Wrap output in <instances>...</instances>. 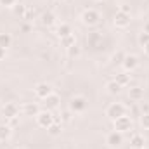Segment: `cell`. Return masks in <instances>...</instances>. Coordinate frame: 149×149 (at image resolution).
<instances>
[{
    "instance_id": "cell-1",
    "label": "cell",
    "mask_w": 149,
    "mask_h": 149,
    "mask_svg": "<svg viewBox=\"0 0 149 149\" xmlns=\"http://www.w3.org/2000/svg\"><path fill=\"white\" fill-rule=\"evenodd\" d=\"M87 108H88V99L85 95H81V94L73 95L70 99V102H68V109L73 114H81V113L87 111Z\"/></svg>"
},
{
    "instance_id": "cell-2",
    "label": "cell",
    "mask_w": 149,
    "mask_h": 149,
    "mask_svg": "<svg viewBox=\"0 0 149 149\" xmlns=\"http://www.w3.org/2000/svg\"><path fill=\"white\" fill-rule=\"evenodd\" d=\"M80 21H81L83 26L94 28V26H97L101 23V12L95 10V9H85L81 12V16H80Z\"/></svg>"
},
{
    "instance_id": "cell-3",
    "label": "cell",
    "mask_w": 149,
    "mask_h": 149,
    "mask_svg": "<svg viewBox=\"0 0 149 149\" xmlns=\"http://www.w3.org/2000/svg\"><path fill=\"white\" fill-rule=\"evenodd\" d=\"M132 128H134V121H132L130 114H123V116H120V118H116L113 121V130H116V132H120L123 135L127 132H130Z\"/></svg>"
},
{
    "instance_id": "cell-4",
    "label": "cell",
    "mask_w": 149,
    "mask_h": 149,
    "mask_svg": "<svg viewBox=\"0 0 149 149\" xmlns=\"http://www.w3.org/2000/svg\"><path fill=\"white\" fill-rule=\"evenodd\" d=\"M35 121H37V125L40 128H49L54 121H56V116L52 114V111H47V109H40L38 114L35 116Z\"/></svg>"
},
{
    "instance_id": "cell-5",
    "label": "cell",
    "mask_w": 149,
    "mask_h": 149,
    "mask_svg": "<svg viewBox=\"0 0 149 149\" xmlns=\"http://www.w3.org/2000/svg\"><path fill=\"white\" fill-rule=\"evenodd\" d=\"M127 106L123 104V102H111L108 108H106V116L114 121L116 118H120V116H123V114H127Z\"/></svg>"
},
{
    "instance_id": "cell-6",
    "label": "cell",
    "mask_w": 149,
    "mask_h": 149,
    "mask_svg": "<svg viewBox=\"0 0 149 149\" xmlns=\"http://www.w3.org/2000/svg\"><path fill=\"white\" fill-rule=\"evenodd\" d=\"M123 142H125V137H123V134H120V132H116V130H111L108 135H106V146L109 149H118L123 146Z\"/></svg>"
},
{
    "instance_id": "cell-7",
    "label": "cell",
    "mask_w": 149,
    "mask_h": 149,
    "mask_svg": "<svg viewBox=\"0 0 149 149\" xmlns=\"http://www.w3.org/2000/svg\"><path fill=\"white\" fill-rule=\"evenodd\" d=\"M139 64H141V61H139V56H135V54H125V59L121 63L123 71H127V73H134L139 68Z\"/></svg>"
},
{
    "instance_id": "cell-8",
    "label": "cell",
    "mask_w": 149,
    "mask_h": 149,
    "mask_svg": "<svg viewBox=\"0 0 149 149\" xmlns=\"http://www.w3.org/2000/svg\"><path fill=\"white\" fill-rule=\"evenodd\" d=\"M130 21H132L130 14L121 12V10H116V14L113 16V24L116 28H120V30H125L127 26H130Z\"/></svg>"
},
{
    "instance_id": "cell-9",
    "label": "cell",
    "mask_w": 149,
    "mask_h": 149,
    "mask_svg": "<svg viewBox=\"0 0 149 149\" xmlns=\"http://www.w3.org/2000/svg\"><path fill=\"white\" fill-rule=\"evenodd\" d=\"M43 109H47V111H56V109H59V106H61V97L56 94V92H52L50 95H47L45 99H43Z\"/></svg>"
},
{
    "instance_id": "cell-10",
    "label": "cell",
    "mask_w": 149,
    "mask_h": 149,
    "mask_svg": "<svg viewBox=\"0 0 149 149\" xmlns=\"http://www.w3.org/2000/svg\"><path fill=\"white\" fill-rule=\"evenodd\" d=\"M33 92H35V95H37L40 101H43L47 95H50V94L54 92V88H52V85H50V83H47V81H40V83L35 85Z\"/></svg>"
},
{
    "instance_id": "cell-11",
    "label": "cell",
    "mask_w": 149,
    "mask_h": 149,
    "mask_svg": "<svg viewBox=\"0 0 149 149\" xmlns=\"http://www.w3.org/2000/svg\"><path fill=\"white\" fill-rule=\"evenodd\" d=\"M2 116L3 118H7V120H10V118H14V116H19V113H21V108L16 104V102H5L3 106H2Z\"/></svg>"
},
{
    "instance_id": "cell-12",
    "label": "cell",
    "mask_w": 149,
    "mask_h": 149,
    "mask_svg": "<svg viewBox=\"0 0 149 149\" xmlns=\"http://www.w3.org/2000/svg\"><path fill=\"white\" fill-rule=\"evenodd\" d=\"M128 99L134 101V102H141V101H144V88L139 87V85L130 87V88H128Z\"/></svg>"
},
{
    "instance_id": "cell-13",
    "label": "cell",
    "mask_w": 149,
    "mask_h": 149,
    "mask_svg": "<svg viewBox=\"0 0 149 149\" xmlns=\"http://www.w3.org/2000/svg\"><path fill=\"white\" fill-rule=\"evenodd\" d=\"M56 14L52 12V10H45L42 16H40V23L45 26V28H52L54 24H56Z\"/></svg>"
},
{
    "instance_id": "cell-14",
    "label": "cell",
    "mask_w": 149,
    "mask_h": 149,
    "mask_svg": "<svg viewBox=\"0 0 149 149\" xmlns=\"http://www.w3.org/2000/svg\"><path fill=\"white\" fill-rule=\"evenodd\" d=\"M38 111H40V108H38L37 102H24L21 106V113L24 116H37Z\"/></svg>"
},
{
    "instance_id": "cell-15",
    "label": "cell",
    "mask_w": 149,
    "mask_h": 149,
    "mask_svg": "<svg viewBox=\"0 0 149 149\" xmlns=\"http://www.w3.org/2000/svg\"><path fill=\"white\" fill-rule=\"evenodd\" d=\"M56 35L61 40V38H64V37L73 35V30H71V26H70L68 23H61V24H57V28H56Z\"/></svg>"
},
{
    "instance_id": "cell-16",
    "label": "cell",
    "mask_w": 149,
    "mask_h": 149,
    "mask_svg": "<svg viewBox=\"0 0 149 149\" xmlns=\"http://www.w3.org/2000/svg\"><path fill=\"white\" fill-rule=\"evenodd\" d=\"M130 73H127V71H121V73H116V76L113 78L118 85H121V87H128L130 85Z\"/></svg>"
},
{
    "instance_id": "cell-17",
    "label": "cell",
    "mask_w": 149,
    "mask_h": 149,
    "mask_svg": "<svg viewBox=\"0 0 149 149\" xmlns=\"http://www.w3.org/2000/svg\"><path fill=\"white\" fill-rule=\"evenodd\" d=\"M104 88H106V92L109 94V95H118L120 92H121V85H118L114 80H109V81H106V85H104Z\"/></svg>"
},
{
    "instance_id": "cell-18",
    "label": "cell",
    "mask_w": 149,
    "mask_h": 149,
    "mask_svg": "<svg viewBox=\"0 0 149 149\" xmlns=\"http://www.w3.org/2000/svg\"><path fill=\"white\" fill-rule=\"evenodd\" d=\"M130 148H146V139L141 134H134L130 137Z\"/></svg>"
},
{
    "instance_id": "cell-19",
    "label": "cell",
    "mask_w": 149,
    "mask_h": 149,
    "mask_svg": "<svg viewBox=\"0 0 149 149\" xmlns=\"http://www.w3.org/2000/svg\"><path fill=\"white\" fill-rule=\"evenodd\" d=\"M12 130L9 127V123H0V141H9L10 135H12Z\"/></svg>"
},
{
    "instance_id": "cell-20",
    "label": "cell",
    "mask_w": 149,
    "mask_h": 149,
    "mask_svg": "<svg viewBox=\"0 0 149 149\" xmlns=\"http://www.w3.org/2000/svg\"><path fill=\"white\" fill-rule=\"evenodd\" d=\"M47 132H49L52 137H56V135H61V132H63V123L56 120V121H54V123H52V125L47 128Z\"/></svg>"
},
{
    "instance_id": "cell-21",
    "label": "cell",
    "mask_w": 149,
    "mask_h": 149,
    "mask_svg": "<svg viewBox=\"0 0 149 149\" xmlns=\"http://www.w3.org/2000/svg\"><path fill=\"white\" fill-rule=\"evenodd\" d=\"M87 42H88L90 45L97 47V45L102 42V35H101L99 31H92V33H88V37H87Z\"/></svg>"
},
{
    "instance_id": "cell-22",
    "label": "cell",
    "mask_w": 149,
    "mask_h": 149,
    "mask_svg": "<svg viewBox=\"0 0 149 149\" xmlns=\"http://www.w3.org/2000/svg\"><path fill=\"white\" fill-rule=\"evenodd\" d=\"M10 45H12V37H10V33H0V47L9 49Z\"/></svg>"
},
{
    "instance_id": "cell-23",
    "label": "cell",
    "mask_w": 149,
    "mask_h": 149,
    "mask_svg": "<svg viewBox=\"0 0 149 149\" xmlns=\"http://www.w3.org/2000/svg\"><path fill=\"white\" fill-rule=\"evenodd\" d=\"M61 45H63L64 49H70V47L76 45V37H74V33H73V35H70V37L61 38Z\"/></svg>"
},
{
    "instance_id": "cell-24",
    "label": "cell",
    "mask_w": 149,
    "mask_h": 149,
    "mask_svg": "<svg viewBox=\"0 0 149 149\" xmlns=\"http://www.w3.org/2000/svg\"><path fill=\"white\" fill-rule=\"evenodd\" d=\"M66 52H68V57H71V59H76V57L81 56V49L78 47V43L73 45V47H70V49H66Z\"/></svg>"
},
{
    "instance_id": "cell-25",
    "label": "cell",
    "mask_w": 149,
    "mask_h": 149,
    "mask_svg": "<svg viewBox=\"0 0 149 149\" xmlns=\"http://www.w3.org/2000/svg\"><path fill=\"white\" fill-rule=\"evenodd\" d=\"M123 59H125V52H121V50H116V52L111 56V61L114 63V64H121Z\"/></svg>"
},
{
    "instance_id": "cell-26",
    "label": "cell",
    "mask_w": 149,
    "mask_h": 149,
    "mask_svg": "<svg viewBox=\"0 0 149 149\" xmlns=\"http://www.w3.org/2000/svg\"><path fill=\"white\" fill-rule=\"evenodd\" d=\"M137 42H139V45H141V47H144L146 43H149V33L142 30V31L139 33V37H137Z\"/></svg>"
},
{
    "instance_id": "cell-27",
    "label": "cell",
    "mask_w": 149,
    "mask_h": 149,
    "mask_svg": "<svg viewBox=\"0 0 149 149\" xmlns=\"http://www.w3.org/2000/svg\"><path fill=\"white\" fill-rule=\"evenodd\" d=\"M139 106H137V109H139V116L141 114H148L149 113V102L148 101H141V102H137Z\"/></svg>"
},
{
    "instance_id": "cell-28",
    "label": "cell",
    "mask_w": 149,
    "mask_h": 149,
    "mask_svg": "<svg viewBox=\"0 0 149 149\" xmlns=\"http://www.w3.org/2000/svg\"><path fill=\"white\" fill-rule=\"evenodd\" d=\"M33 17H35V9L26 7V12L23 14V19H24L26 23H30V21H33Z\"/></svg>"
},
{
    "instance_id": "cell-29",
    "label": "cell",
    "mask_w": 149,
    "mask_h": 149,
    "mask_svg": "<svg viewBox=\"0 0 149 149\" xmlns=\"http://www.w3.org/2000/svg\"><path fill=\"white\" fill-rule=\"evenodd\" d=\"M139 123H141V127H142L144 130H149V113L139 116Z\"/></svg>"
},
{
    "instance_id": "cell-30",
    "label": "cell",
    "mask_w": 149,
    "mask_h": 149,
    "mask_svg": "<svg viewBox=\"0 0 149 149\" xmlns=\"http://www.w3.org/2000/svg\"><path fill=\"white\" fill-rule=\"evenodd\" d=\"M71 114H73V113L70 111V109H66V111H63L61 114H59L61 118H59L57 121H61V123H68V121H71Z\"/></svg>"
},
{
    "instance_id": "cell-31",
    "label": "cell",
    "mask_w": 149,
    "mask_h": 149,
    "mask_svg": "<svg viewBox=\"0 0 149 149\" xmlns=\"http://www.w3.org/2000/svg\"><path fill=\"white\" fill-rule=\"evenodd\" d=\"M19 0H0V5L2 7H7V9H14L17 5Z\"/></svg>"
},
{
    "instance_id": "cell-32",
    "label": "cell",
    "mask_w": 149,
    "mask_h": 149,
    "mask_svg": "<svg viewBox=\"0 0 149 149\" xmlns=\"http://www.w3.org/2000/svg\"><path fill=\"white\" fill-rule=\"evenodd\" d=\"M7 123H9V127H10V128H16V127L19 125V116H14V118L7 120Z\"/></svg>"
},
{
    "instance_id": "cell-33",
    "label": "cell",
    "mask_w": 149,
    "mask_h": 149,
    "mask_svg": "<svg viewBox=\"0 0 149 149\" xmlns=\"http://www.w3.org/2000/svg\"><path fill=\"white\" fill-rule=\"evenodd\" d=\"M14 12H16V14H21V17H23V14L26 12V7H24V5H16V7H14Z\"/></svg>"
},
{
    "instance_id": "cell-34",
    "label": "cell",
    "mask_w": 149,
    "mask_h": 149,
    "mask_svg": "<svg viewBox=\"0 0 149 149\" xmlns=\"http://www.w3.org/2000/svg\"><path fill=\"white\" fill-rule=\"evenodd\" d=\"M118 10H121V12H127V14H130V7H128V5H127V3H121V5H120V9H118Z\"/></svg>"
},
{
    "instance_id": "cell-35",
    "label": "cell",
    "mask_w": 149,
    "mask_h": 149,
    "mask_svg": "<svg viewBox=\"0 0 149 149\" xmlns=\"http://www.w3.org/2000/svg\"><path fill=\"white\" fill-rule=\"evenodd\" d=\"M5 56H7V49L0 47V61H3V59H5Z\"/></svg>"
},
{
    "instance_id": "cell-36",
    "label": "cell",
    "mask_w": 149,
    "mask_h": 149,
    "mask_svg": "<svg viewBox=\"0 0 149 149\" xmlns=\"http://www.w3.org/2000/svg\"><path fill=\"white\" fill-rule=\"evenodd\" d=\"M142 49H144V54H146V56L149 57V43H146V45H144Z\"/></svg>"
},
{
    "instance_id": "cell-37",
    "label": "cell",
    "mask_w": 149,
    "mask_h": 149,
    "mask_svg": "<svg viewBox=\"0 0 149 149\" xmlns=\"http://www.w3.org/2000/svg\"><path fill=\"white\" fill-rule=\"evenodd\" d=\"M144 31H148V33H149V23L146 24V26H144Z\"/></svg>"
},
{
    "instance_id": "cell-38",
    "label": "cell",
    "mask_w": 149,
    "mask_h": 149,
    "mask_svg": "<svg viewBox=\"0 0 149 149\" xmlns=\"http://www.w3.org/2000/svg\"><path fill=\"white\" fill-rule=\"evenodd\" d=\"M16 149H28V148H24V146H19V148H16Z\"/></svg>"
},
{
    "instance_id": "cell-39",
    "label": "cell",
    "mask_w": 149,
    "mask_h": 149,
    "mask_svg": "<svg viewBox=\"0 0 149 149\" xmlns=\"http://www.w3.org/2000/svg\"><path fill=\"white\" fill-rule=\"evenodd\" d=\"M130 149H146V148H130Z\"/></svg>"
},
{
    "instance_id": "cell-40",
    "label": "cell",
    "mask_w": 149,
    "mask_h": 149,
    "mask_svg": "<svg viewBox=\"0 0 149 149\" xmlns=\"http://www.w3.org/2000/svg\"><path fill=\"white\" fill-rule=\"evenodd\" d=\"M56 2H61V3H63V2H66V0H56Z\"/></svg>"
},
{
    "instance_id": "cell-41",
    "label": "cell",
    "mask_w": 149,
    "mask_h": 149,
    "mask_svg": "<svg viewBox=\"0 0 149 149\" xmlns=\"http://www.w3.org/2000/svg\"><path fill=\"white\" fill-rule=\"evenodd\" d=\"M92 2H102V0H92Z\"/></svg>"
}]
</instances>
